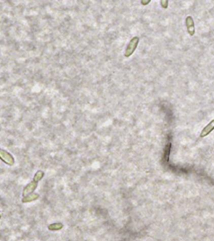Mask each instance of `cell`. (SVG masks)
I'll return each mask as SVG.
<instances>
[{"mask_svg": "<svg viewBox=\"0 0 214 241\" xmlns=\"http://www.w3.org/2000/svg\"><path fill=\"white\" fill-rule=\"evenodd\" d=\"M39 197V195L37 194H32L29 195H27L22 199V201L23 203H26V202H30L33 200H36Z\"/></svg>", "mask_w": 214, "mask_h": 241, "instance_id": "8992f818", "label": "cell"}, {"mask_svg": "<svg viewBox=\"0 0 214 241\" xmlns=\"http://www.w3.org/2000/svg\"><path fill=\"white\" fill-rule=\"evenodd\" d=\"M150 2V1H142L141 2V3L143 5H147L148 3H149Z\"/></svg>", "mask_w": 214, "mask_h": 241, "instance_id": "9c48e42d", "label": "cell"}, {"mask_svg": "<svg viewBox=\"0 0 214 241\" xmlns=\"http://www.w3.org/2000/svg\"><path fill=\"white\" fill-rule=\"evenodd\" d=\"M161 5L163 8H167L168 5V2L167 1V0H161Z\"/></svg>", "mask_w": 214, "mask_h": 241, "instance_id": "ba28073f", "label": "cell"}, {"mask_svg": "<svg viewBox=\"0 0 214 241\" xmlns=\"http://www.w3.org/2000/svg\"><path fill=\"white\" fill-rule=\"evenodd\" d=\"M43 176H44V173L42 171H38L36 172V173L35 175L33 181L30 183V184H29L23 190V196L24 197L31 194V193H32L36 189L38 182L43 177Z\"/></svg>", "mask_w": 214, "mask_h": 241, "instance_id": "6da1fadb", "label": "cell"}, {"mask_svg": "<svg viewBox=\"0 0 214 241\" xmlns=\"http://www.w3.org/2000/svg\"><path fill=\"white\" fill-rule=\"evenodd\" d=\"M213 129H214V119L212 120L207 126L202 130L200 134L201 137L206 136L207 135H208Z\"/></svg>", "mask_w": 214, "mask_h": 241, "instance_id": "5b68a950", "label": "cell"}, {"mask_svg": "<svg viewBox=\"0 0 214 241\" xmlns=\"http://www.w3.org/2000/svg\"><path fill=\"white\" fill-rule=\"evenodd\" d=\"M139 40L140 39L138 36H134L132 38L126 49V52L124 53V56L126 57H130L134 53L136 49L137 48Z\"/></svg>", "mask_w": 214, "mask_h": 241, "instance_id": "7a4b0ae2", "label": "cell"}, {"mask_svg": "<svg viewBox=\"0 0 214 241\" xmlns=\"http://www.w3.org/2000/svg\"><path fill=\"white\" fill-rule=\"evenodd\" d=\"M186 25L187 27V31L190 35L193 36L195 34V24L192 16H187L186 18Z\"/></svg>", "mask_w": 214, "mask_h": 241, "instance_id": "277c9868", "label": "cell"}, {"mask_svg": "<svg viewBox=\"0 0 214 241\" xmlns=\"http://www.w3.org/2000/svg\"><path fill=\"white\" fill-rule=\"evenodd\" d=\"M62 227H63V226L62 224L57 223V224H53L50 225L49 227H48V229H49L50 230H56L62 229Z\"/></svg>", "mask_w": 214, "mask_h": 241, "instance_id": "52a82bcc", "label": "cell"}, {"mask_svg": "<svg viewBox=\"0 0 214 241\" xmlns=\"http://www.w3.org/2000/svg\"><path fill=\"white\" fill-rule=\"evenodd\" d=\"M0 157H1L2 160L8 164L9 166H12L14 164V158L12 157L11 154H9L6 151L4 150H1L0 151Z\"/></svg>", "mask_w": 214, "mask_h": 241, "instance_id": "3957f363", "label": "cell"}]
</instances>
